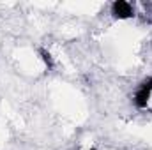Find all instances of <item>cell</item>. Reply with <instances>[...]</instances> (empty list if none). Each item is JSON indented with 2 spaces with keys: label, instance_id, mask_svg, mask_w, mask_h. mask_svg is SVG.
Listing matches in <instances>:
<instances>
[{
  "label": "cell",
  "instance_id": "obj_4",
  "mask_svg": "<svg viewBox=\"0 0 152 150\" xmlns=\"http://www.w3.org/2000/svg\"><path fill=\"white\" fill-rule=\"evenodd\" d=\"M85 150H96V149H85Z\"/></svg>",
  "mask_w": 152,
  "mask_h": 150
},
{
  "label": "cell",
  "instance_id": "obj_1",
  "mask_svg": "<svg viewBox=\"0 0 152 150\" xmlns=\"http://www.w3.org/2000/svg\"><path fill=\"white\" fill-rule=\"evenodd\" d=\"M110 11H112V16L115 20H120V21L122 20H131V18L136 16L134 5L127 0H115L112 4V7H110Z\"/></svg>",
  "mask_w": 152,
  "mask_h": 150
},
{
  "label": "cell",
  "instance_id": "obj_2",
  "mask_svg": "<svg viewBox=\"0 0 152 150\" xmlns=\"http://www.w3.org/2000/svg\"><path fill=\"white\" fill-rule=\"evenodd\" d=\"M151 97H152V88L147 85V81L143 79L138 85V88L134 90V94H133V104H134V108L147 110V106L151 103Z\"/></svg>",
  "mask_w": 152,
  "mask_h": 150
},
{
  "label": "cell",
  "instance_id": "obj_3",
  "mask_svg": "<svg viewBox=\"0 0 152 150\" xmlns=\"http://www.w3.org/2000/svg\"><path fill=\"white\" fill-rule=\"evenodd\" d=\"M37 53H39L41 60L44 62V66H46L48 69H53V67H55V58L51 57V53H50V51H48L46 48H39Z\"/></svg>",
  "mask_w": 152,
  "mask_h": 150
}]
</instances>
